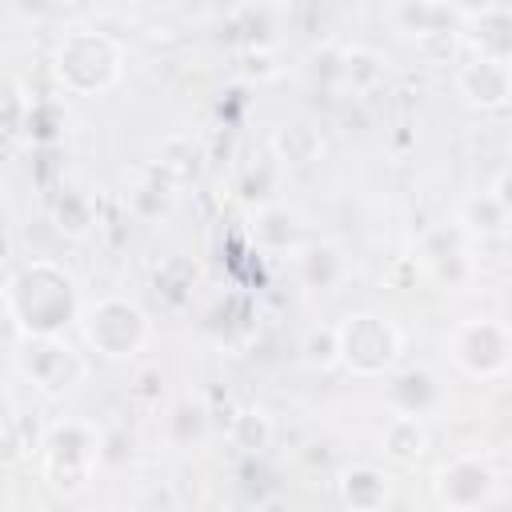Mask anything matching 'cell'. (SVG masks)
<instances>
[{"mask_svg": "<svg viewBox=\"0 0 512 512\" xmlns=\"http://www.w3.org/2000/svg\"><path fill=\"white\" fill-rule=\"evenodd\" d=\"M336 336H340V360H344L352 372H360V376H376V372L392 368L396 356H400V336H396V328H392L384 316H372V312L348 316V320L336 328Z\"/></svg>", "mask_w": 512, "mask_h": 512, "instance_id": "obj_3", "label": "cell"}, {"mask_svg": "<svg viewBox=\"0 0 512 512\" xmlns=\"http://www.w3.org/2000/svg\"><path fill=\"white\" fill-rule=\"evenodd\" d=\"M340 492L356 512H380L388 500V484L376 468H348L340 480Z\"/></svg>", "mask_w": 512, "mask_h": 512, "instance_id": "obj_11", "label": "cell"}, {"mask_svg": "<svg viewBox=\"0 0 512 512\" xmlns=\"http://www.w3.org/2000/svg\"><path fill=\"white\" fill-rule=\"evenodd\" d=\"M452 356L472 376H496L512 360V332L492 320H468L452 332Z\"/></svg>", "mask_w": 512, "mask_h": 512, "instance_id": "obj_6", "label": "cell"}, {"mask_svg": "<svg viewBox=\"0 0 512 512\" xmlns=\"http://www.w3.org/2000/svg\"><path fill=\"white\" fill-rule=\"evenodd\" d=\"M440 496L452 504V508H460V512H472V508H480L484 500H488V492H492V468L488 464H480V460H472V456H460V460H452L444 472H440Z\"/></svg>", "mask_w": 512, "mask_h": 512, "instance_id": "obj_9", "label": "cell"}, {"mask_svg": "<svg viewBox=\"0 0 512 512\" xmlns=\"http://www.w3.org/2000/svg\"><path fill=\"white\" fill-rule=\"evenodd\" d=\"M20 368L44 388V392H64L84 376V360L56 336H32L28 348L20 352Z\"/></svg>", "mask_w": 512, "mask_h": 512, "instance_id": "obj_7", "label": "cell"}, {"mask_svg": "<svg viewBox=\"0 0 512 512\" xmlns=\"http://www.w3.org/2000/svg\"><path fill=\"white\" fill-rule=\"evenodd\" d=\"M460 224H464L468 232H476V236H500L504 224H508V212H504V204H500L492 192H484V196L464 200Z\"/></svg>", "mask_w": 512, "mask_h": 512, "instance_id": "obj_13", "label": "cell"}, {"mask_svg": "<svg viewBox=\"0 0 512 512\" xmlns=\"http://www.w3.org/2000/svg\"><path fill=\"white\" fill-rule=\"evenodd\" d=\"M464 36L484 60H512V8L508 4H484V8H464Z\"/></svg>", "mask_w": 512, "mask_h": 512, "instance_id": "obj_8", "label": "cell"}, {"mask_svg": "<svg viewBox=\"0 0 512 512\" xmlns=\"http://www.w3.org/2000/svg\"><path fill=\"white\" fill-rule=\"evenodd\" d=\"M44 460H48V476L60 492H76L88 480V468L96 460V432L80 420H68L60 428L48 432L44 440Z\"/></svg>", "mask_w": 512, "mask_h": 512, "instance_id": "obj_5", "label": "cell"}, {"mask_svg": "<svg viewBox=\"0 0 512 512\" xmlns=\"http://www.w3.org/2000/svg\"><path fill=\"white\" fill-rule=\"evenodd\" d=\"M492 196H496V200L504 204V212L512 216V176H500V180H496V192H492Z\"/></svg>", "mask_w": 512, "mask_h": 512, "instance_id": "obj_17", "label": "cell"}, {"mask_svg": "<svg viewBox=\"0 0 512 512\" xmlns=\"http://www.w3.org/2000/svg\"><path fill=\"white\" fill-rule=\"evenodd\" d=\"M84 336L108 360H124V356H136L140 344L148 340V320L128 300H100L84 312Z\"/></svg>", "mask_w": 512, "mask_h": 512, "instance_id": "obj_4", "label": "cell"}, {"mask_svg": "<svg viewBox=\"0 0 512 512\" xmlns=\"http://www.w3.org/2000/svg\"><path fill=\"white\" fill-rule=\"evenodd\" d=\"M304 272H308L312 284H332L336 272H340V260H336L332 248H312V252L304 256Z\"/></svg>", "mask_w": 512, "mask_h": 512, "instance_id": "obj_16", "label": "cell"}, {"mask_svg": "<svg viewBox=\"0 0 512 512\" xmlns=\"http://www.w3.org/2000/svg\"><path fill=\"white\" fill-rule=\"evenodd\" d=\"M56 72H60L64 88H72V92H100L120 72V48L104 32L76 28L56 48Z\"/></svg>", "mask_w": 512, "mask_h": 512, "instance_id": "obj_2", "label": "cell"}, {"mask_svg": "<svg viewBox=\"0 0 512 512\" xmlns=\"http://www.w3.org/2000/svg\"><path fill=\"white\" fill-rule=\"evenodd\" d=\"M300 352H304V360H308L312 368H328V364H336V360H340V336H336V328L308 332Z\"/></svg>", "mask_w": 512, "mask_h": 512, "instance_id": "obj_15", "label": "cell"}, {"mask_svg": "<svg viewBox=\"0 0 512 512\" xmlns=\"http://www.w3.org/2000/svg\"><path fill=\"white\" fill-rule=\"evenodd\" d=\"M8 308L28 328V336H56L60 324L72 316V284L48 260L28 264L8 284Z\"/></svg>", "mask_w": 512, "mask_h": 512, "instance_id": "obj_1", "label": "cell"}, {"mask_svg": "<svg viewBox=\"0 0 512 512\" xmlns=\"http://www.w3.org/2000/svg\"><path fill=\"white\" fill-rule=\"evenodd\" d=\"M424 444H428V436H424V428H420L416 416H396L388 424V432H384V448L400 464H416L424 456Z\"/></svg>", "mask_w": 512, "mask_h": 512, "instance_id": "obj_12", "label": "cell"}, {"mask_svg": "<svg viewBox=\"0 0 512 512\" xmlns=\"http://www.w3.org/2000/svg\"><path fill=\"white\" fill-rule=\"evenodd\" d=\"M276 148L288 156V160H312L320 152V136L308 128V124H292L276 136Z\"/></svg>", "mask_w": 512, "mask_h": 512, "instance_id": "obj_14", "label": "cell"}, {"mask_svg": "<svg viewBox=\"0 0 512 512\" xmlns=\"http://www.w3.org/2000/svg\"><path fill=\"white\" fill-rule=\"evenodd\" d=\"M456 84H460V92H464L468 104H476V108H500L508 100V92H512V72L500 60L472 56L456 72Z\"/></svg>", "mask_w": 512, "mask_h": 512, "instance_id": "obj_10", "label": "cell"}]
</instances>
